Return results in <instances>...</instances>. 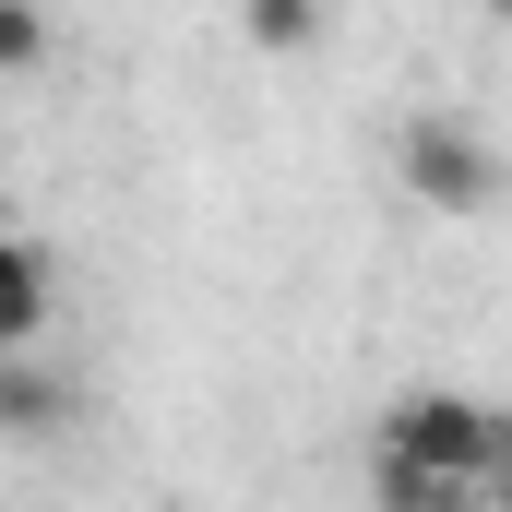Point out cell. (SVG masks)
Listing matches in <instances>:
<instances>
[{
	"label": "cell",
	"mask_w": 512,
	"mask_h": 512,
	"mask_svg": "<svg viewBox=\"0 0 512 512\" xmlns=\"http://www.w3.org/2000/svg\"><path fill=\"white\" fill-rule=\"evenodd\" d=\"M382 465H417V477H441V489H489L512 465V417L501 405H477V393H405L382 417Z\"/></svg>",
	"instance_id": "1"
},
{
	"label": "cell",
	"mask_w": 512,
	"mask_h": 512,
	"mask_svg": "<svg viewBox=\"0 0 512 512\" xmlns=\"http://www.w3.org/2000/svg\"><path fill=\"white\" fill-rule=\"evenodd\" d=\"M393 179H405L429 215H489L512 191V155L465 120V108H417V120L393 131Z\"/></svg>",
	"instance_id": "2"
},
{
	"label": "cell",
	"mask_w": 512,
	"mask_h": 512,
	"mask_svg": "<svg viewBox=\"0 0 512 512\" xmlns=\"http://www.w3.org/2000/svg\"><path fill=\"white\" fill-rule=\"evenodd\" d=\"M48 310H60V286H48V251H36L24 227H0V358H36Z\"/></svg>",
	"instance_id": "3"
},
{
	"label": "cell",
	"mask_w": 512,
	"mask_h": 512,
	"mask_svg": "<svg viewBox=\"0 0 512 512\" xmlns=\"http://www.w3.org/2000/svg\"><path fill=\"white\" fill-rule=\"evenodd\" d=\"M72 417H84V393L48 358H0V441H60Z\"/></svg>",
	"instance_id": "4"
},
{
	"label": "cell",
	"mask_w": 512,
	"mask_h": 512,
	"mask_svg": "<svg viewBox=\"0 0 512 512\" xmlns=\"http://www.w3.org/2000/svg\"><path fill=\"white\" fill-rule=\"evenodd\" d=\"M48 60V12L36 0H0V72H36Z\"/></svg>",
	"instance_id": "5"
},
{
	"label": "cell",
	"mask_w": 512,
	"mask_h": 512,
	"mask_svg": "<svg viewBox=\"0 0 512 512\" xmlns=\"http://www.w3.org/2000/svg\"><path fill=\"white\" fill-rule=\"evenodd\" d=\"M310 36H322L310 0H262V12H251V48H310Z\"/></svg>",
	"instance_id": "6"
},
{
	"label": "cell",
	"mask_w": 512,
	"mask_h": 512,
	"mask_svg": "<svg viewBox=\"0 0 512 512\" xmlns=\"http://www.w3.org/2000/svg\"><path fill=\"white\" fill-rule=\"evenodd\" d=\"M477 512H512V465H501V477H489V489H477Z\"/></svg>",
	"instance_id": "7"
}]
</instances>
